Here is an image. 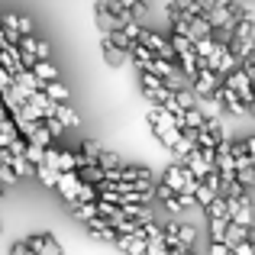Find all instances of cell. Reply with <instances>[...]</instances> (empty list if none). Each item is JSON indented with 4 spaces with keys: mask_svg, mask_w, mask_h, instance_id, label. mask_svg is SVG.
Segmentation results:
<instances>
[{
    "mask_svg": "<svg viewBox=\"0 0 255 255\" xmlns=\"http://www.w3.org/2000/svg\"><path fill=\"white\" fill-rule=\"evenodd\" d=\"M223 233H226V220L210 217V239L213 243H223Z\"/></svg>",
    "mask_w": 255,
    "mask_h": 255,
    "instance_id": "20",
    "label": "cell"
},
{
    "mask_svg": "<svg viewBox=\"0 0 255 255\" xmlns=\"http://www.w3.org/2000/svg\"><path fill=\"white\" fill-rule=\"evenodd\" d=\"M165 233H171V236L178 239L181 246H187V249H191L194 239H197V230H194V226H187V223H168V226H165Z\"/></svg>",
    "mask_w": 255,
    "mask_h": 255,
    "instance_id": "6",
    "label": "cell"
},
{
    "mask_svg": "<svg viewBox=\"0 0 255 255\" xmlns=\"http://www.w3.org/2000/svg\"><path fill=\"white\" fill-rule=\"evenodd\" d=\"M13 181H16V174L6 168V165H0V184H13Z\"/></svg>",
    "mask_w": 255,
    "mask_h": 255,
    "instance_id": "25",
    "label": "cell"
},
{
    "mask_svg": "<svg viewBox=\"0 0 255 255\" xmlns=\"http://www.w3.org/2000/svg\"><path fill=\"white\" fill-rule=\"evenodd\" d=\"M29 71H32V75H36V78H39V81H42V84H45V81H55V78H58L55 65H52L49 58H36V62H32V68H29Z\"/></svg>",
    "mask_w": 255,
    "mask_h": 255,
    "instance_id": "8",
    "label": "cell"
},
{
    "mask_svg": "<svg viewBox=\"0 0 255 255\" xmlns=\"http://www.w3.org/2000/svg\"><path fill=\"white\" fill-rule=\"evenodd\" d=\"M55 187H58V194H62L68 204H75V200H78V191H81V178H78L75 171H58Z\"/></svg>",
    "mask_w": 255,
    "mask_h": 255,
    "instance_id": "4",
    "label": "cell"
},
{
    "mask_svg": "<svg viewBox=\"0 0 255 255\" xmlns=\"http://www.w3.org/2000/svg\"><path fill=\"white\" fill-rule=\"evenodd\" d=\"M0 204H3V191H0Z\"/></svg>",
    "mask_w": 255,
    "mask_h": 255,
    "instance_id": "29",
    "label": "cell"
},
{
    "mask_svg": "<svg viewBox=\"0 0 255 255\" xmlns=\"http://www.w3.org/2000/svg\"><path fill=\"white\" fill-rule=\"evenodd\" d=\"M32 174H36V178L42 181L45 187H55V181H58V171L49 168V165H36V171H32Z\"/></svg>",
    "mask_w": 255,
    "mask_h": 255,
    "instance_id": "17",
    "label": "cell"
},
{
    "mask_svg": "<svg viewBox=\"0 0 255 255\" xmlns=\"http://www.w3.org/2000/svg\"><path fill=\"white\" fill-rule=\"evenodd\" d=\"M6 117V107H3V100H0V120H3Z\"/></svg>",
    "mask_w": 255,
    "mask_h": 255,
    "instance_id": "28",
    "label": "cell"
},
{
    "mask_svg": "<svg viewBox=\"0 0 255 255\" xmlns=\"http://www.w3.org/2000/svg\"><path fill=\"white\" fill-rule=\"evenodd\" d=\"M3 23H6V26H13V29H16L19 36H29V32H32V23H29L26 16H6Z\"/></svg>",
    "mask_w": 255,
    "mask_h": 255,
    "instance_id": "18",
    "label": "cell"
},
{
    "mask_svg": "<svg viewBox=\"0 0 255 255\" xmlns=\"http://www.w3.org/2000/svg\"><path fill=\"white\" fill-rule=\"evenodd\" d=\"M26 249L32 255H62V249H58V243L52 236H29L26 239Z\"/></svg>",
    "mask_w": 255,
    "mask_h": 255,
    "instance_id": "5",
    "label": "cell"
},
{
    "mask_svg": "<svg viewBox=\"0 0 255 255\" xmlns=\"http://www.w3.org/2000/svg\"><path fill=\"white\" fill-rule=\"evenodd\" d=\"M100 42H104V58H107V62L113 65V68H120V65L126 62V52L120 49V45H113V42H110L107 36H100Z\"/></svg>",
    "mask_w": 255,
    "mask_h": 255,
    "instance_id": "10",
    "label": "cell"
},
{
    "mask_svg": "<svg viewBox=\"0 0 255 255\" xmlns=\"http://www.w3.org/2000/svg\"><path fill=\"white\" fill-rule=\"evenodd\" d=\"M213 197H217V187H210L207 181H200V184L194 187V204H197V207H207Z\"/></svg>",
    "mask_w": 255,
    "mask_h": 255,
    "instance_id": "14",
    "label": "cell"
},
{
    "mask_svg": "<svg viewBox=\"0 0 255 255\" xmlns=\"http://www.w3.org/2000/svg\"><path fill=\"white\" fill-rule=\"evenodd\" d=\"M162 184L168 187L171 194H194V187H197L200 181L194 178L191 171H187V165L178 162V165H171V168L165 171V181H162Z\"/></svg>",
    "mask_w": 255,
    "mask_h": 255,
    "instance_id": "1",
    "label": "cell"
},
{
    "mask_svg": "<svg viewBox=\"0 0 255 255\" xmlns=\"http://www.w3.org/2000/svg\"><path fill=\"white\" fill-rule=\"evenodd\" d=\"M233 255H255V252H252V243H249V239L236 243V246H233Z\"/></svg>",
    "mask_w": 255,
    "mask_h": 255,
    "instance_id": "23",
    "label": "cell"
},
{
    "mask_svg": "<svg viewBox=\"0 0 255 255\" xmlns=\"http://www.w3.org/2000/svg\"><path fill=\"white\" fill-rule=\"evenodd\" d=\"M223 84L230 87L233 94H236L239 100H243L246 107H252V87H249V78L243 75V68H236V71H230V75L223 78Z\"/></svg>",
    "mask_w": 255,
    "mask_h": 255,
    "instance_id": "2",
    "label": "cell"
},
{
    "mask_svg": "<svg viewBox=\"0 0 255 255\" xmlns=\"http://www.w3.org/2000/svg\"><path fill=\"white\" fill-rule=\"evenodd\" d=\"M42 126H45V129H49V136H52V139H58V136H65V126H62V123H58V120H55V117H49V120H42Z\"/></svg>",
    "mask_w": 255,
    "mask_h": 255,
    "instance_id": "21",
    "label": "cell"
},
{
    "mask_svg": "<svg viewBox=\"0 0 255 255\" xmlns=\"http://www.w3.org/2000/svg\"><path fill=\"white\" fill-rule=\"evenodd\" d=\"M97 165H100V168H120V165H123V158H120L117 155V152H107V149H100L97 152Z\"/></svg>",
    "mask_w": 255,
    "mask_h": 255,
    "instance_id": "16",
    "label": "cell"
},
{
    "mask_svg": "<svg viewBox=\"0 0 255 255\" xmlns=\"http://www.w3.org/2000/svg\"><path fill=\"white\" fill-rule=\"evenodd\" d=\"M243 239H249V230L246 226H239V223H233V220H226V233H223V246H236V243H243Z\"/></svg>",
    "mask_w": 255,
    "mask_h": 255,
    "instance_id": "9",
    "label": "cell"
},
{
    "mask_svg": "<svg viewBox=\"0 0 255 255\" xmlns=\"http://www.w3.org/2000/svg\"><path fill=\"white\" fill-rule=\"evenodd\" d=\"M55 120L65 126V129H71V126H78V123H81V120H78V113L71 110L68 104H55Z\"/></svg>",
    "mask_w": 255,
    "mask_h": 255,
    "instance_id": "12",
    "label": "cell"
},
{
    "mask_svg": "<svg viewBox=\"0 0 255 255\" xmlns=\"http://www.w3.org/2000/svg\"><path fill=\"white\" fill-rule=\"evenodd\" d=\"M213 100H217L220 107H223V110H230V113H236V117H249V107L243 104V100L236 97V94L230 91V87H226L223 81H220V87H217V94H213Z\"/></svg>",
    "mask_w": 255,
    "mask_h": 255,
    "instance_id": "3",
    "label": "cell"
},
{
    "mask_svg": "<svg viewBox=\"0 0 255 255\" xmlns=\"http://www.w3.org/2000/svg\"><path fill=\"white\" fill-rule=\"evenodd\" d=\"M236 181L246 187V191H249V187L255 184V171H252V168H239V171H236Z\"/></svg>",
    "mask_w": 255,
    "mask_h": 255,
    "instance_id": "22",
    "label": "cell"
},
{
    "mask_svg": "<svg viewBox=\"0 0 255 255\" xmlns=\"http://www.w3.org/2000/svg\"><path fill=\"white\" fill-rule=\"evenodd\" d=\"M75 174L84 181V184H94V187L104 181V168H100V165H84V168H78Z\"/></svg>",
    "mask_w": 255,
    "mask_h": 255,
    "instance_id": "13",
    "label": "cell"
},
{
    "mask_svg": "<svg viewBox=\"0 0 255 255\" xmlns=\"http://www.w3.org/2000/svg\"><path fill=\"white\" fill-rule=\"evenodd\" d=\"M84 226L91 230V236L104 239V243H117V233H113L110 226H107V220H104V217H91V220H87Z\"/></svg>",
    "mask_w": 255,
    "mask_h": 255,
    "instance_id": "7",
    "label": "cell"
},
{
    "mask_svg": "<svg viewBox=\"0 0 255 255\" xmlns=\"http://www.w3.org/2000/svg\"><path fill=\"white\" fill-rule=\"evenodd\" d=\"M210 255H233V249L223 243H210Z\"/></svg>",
    "mask_w": 255,
    "mask_h": 255,
    "instance_id": "26",
    "label": "cell"
},
{
    "mask_svg": "<svg viewBox=\"0 0 255 255\" xmlns=\"http://www.w3.org/2000/svg\"><path fill=\"white\" fill-rule=\"evenodd\" d=\"M10 171L16 174V178H29V174L36 171V165H29L23 155H13V158H10Z\"/></svg>",
    "mask_w": 255,
    "mask_h": 255,
    "instance_id": "15",
    "label": "cell"
},
{
    "mask_svg": "<svg viewBox=\"0 0 255 255\" xmlns=\"http://www.w3.org/2000/svg\"><path fill=\"white\" fill-rule=\"evenodd\" d=\"M145 255H168V249L162 243H145Z\"/></svg>",
    "mask_w": 255,
    "mask_h": 255,
    "instance_id": "24",
    "label": "cell"
},
{
    "mask_svg": "<svg viewBox=\"0 0 255 255\" xmlns=\"http://www.w3.org/2000/svg\"><path fill=\"white\" fill-rule=\"evenodd\" d=\"M45 87V97H49V100H55V104H65V100H68V87H65L62 81H58V78H55V81H45L42 84Z\"/></svg>",
    "mask_w": 255,
    "mask_h": 255,
    "instance_id": "11",
    "label": "cell"
},
{
    "mask_svg": "<svg viewBox=\"0 0 255 255\" xmlns=\"http://www.w3.org/2000/svg\"><path fill=\"white\" fill-rule=\"evenodd\" d=\"M23 158L29 165H42V145H32V142H26V149H23Z\"/></svg>",
    "mask_w": 255,
    "mask_h": 255,
    "instance_id": "19",
    "label": "cell"
},
{
    "mask_svg": "<svg viewBox=\"0 0 255 255\" xmlns=\"http://www.w3.org/2000/svg\"><path fill=\"white\" fill-rule=\"evenodd\" d=\"M168 255H194V252L187 249V246H181V243H178V246H171V249H168Z\"/></svg>",
    "mask_w": 255,
    "mask_h": 255,
    "instance_id": "27",
    "label": "cell"
}]
</instances>
